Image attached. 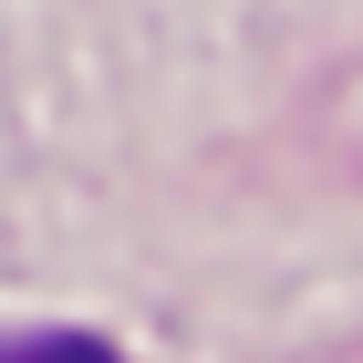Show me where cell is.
Listing matches in <instances>:
<instances>
[{"label":"cell","mask_w":363,"mask_h":363,"mask_svg":"<svg viewBox=\"0 0 363 363\" xmlns=\"http://www.w3.org/2000/svg\"><path fill=\"white\" fill-rule=\"evenodd\" d=\"M0 363H114V342H94V333H11Z\"/></svg>","instance_id":"1"}]
</instances>
